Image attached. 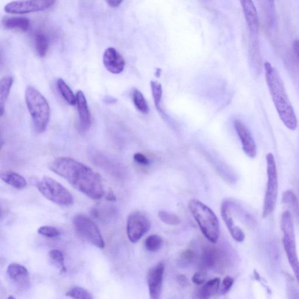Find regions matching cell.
<instances>
[{
    "label": "cell",
    "mask_w": 299,
    "mask_h": 299,
    "mask_svg": "<svg viewBox=\"0 0 299 299\" xmlns=\"http://www.w3.org/2000/svg\"><path fill=\"white\" fill-rule=\"evenodd\" d=\"M13 82V77L10 75L3 77L0 81V114L1 116H3L5 113L6 102L8 100Z\"/></svg>",
    "instance_id": "22"
},
{
    "label": "cell",
    "mask_w": 299,
    "mask_h": 299,
    "mask_svg": "<svg viewBox=\"0 0 299 299\" xmlns=\"http://www.w3.org/2000/svg\"><path fill=\"white\" fill-rule=\"evenodd\" d=\"M293 49L295 54H296L298 59H299V39H296L294 41Z\"/></svg>",
    "instance_id": "40"
},
{
    "label": "cell",
    "mask_w": 299,
    "mask_h": 299,
    "mask_svg": "<svg viewBox=\"0 0 299 299\" xmlns=\"http://www.w3.org/2000/svg\"><path fill=\"white\" fill-rule=\"evenodd\" d=\"M56 0H18L6 6L5 11L11 14H25L47 10L55 5Z\"/></svg>",
    "instance_id": "10"
},
{
    "label": "cell",
    "mask_w": 299,
    "mask_h": 299,
    "mask_svg": "<svg viewBox=\"0 0 299 299\" xmlns=\"http://www.w3.org/2000/svg\"><path fill=\"white\" fill-rule=\"evenodd\" d=\"M1 179L7 184L18 189H24L27 185L25 178L15 172L4 173L2 174Z\"/></svg>",
    "instance_id": "23"
},
{
    "label": "cell",
    "mask_w": 299,
    "mask_h": 299,
    "mask_svg": "<svg viewBox=\"0 0 299 299\" xmlns=\"http://www.w3.org/2000/svg\"><path fill=\"white\" fill-rule=\"evenodd\" d=\"M104 66L108 71L119 74L124 70L125 61L119 53L113 48L106 49L103 56Z\"/></svg>",
    "instance_id": "17"
},
{
    "label": "cell",
    "mask_w": 299,
    "mask_h": 299,
    "mask_svg": "<svg viewBox=\"0 0 299 299\" xmlns=\"http://www.w3.org/2000/svg\"><path fill=\"white\" fill-rule=\"evenodd\" d=\"M226 264L227 256L225 252L211 246L204 248L202 255L203 268L221 271L225 267Z\"/></svg>",
    "instance_id": "12"
},
{
    "label": "cell",
    "mask_w": 299,
    "mask_h": 299,
    "mask_svg": "<svg viewBox=\"0 0 299 299\" xmlns=\"http://www.w3.org/2000/svg\"><path fill=\"white\" fill-rule=\"evenodd\" d=\"M164 271L165 265L161 262L151 267L147 274V285L151 299L160 298Z\"/></svg>",
    "instance_id": "13"
},
{
    "label": "cell",
    "mask_w": 299,
    "mask_h": 299,
    "mask_svg": "<svg viewBox=\"0 0 299 299\" xmlns=\"http://www.w3.org/2000/svg\"><path fill=\"white\" fill-rule=\"evenodd\" d=\"M177 281L182 287H185L189 285L188 279L184 275L180 274L177 275Z\"/></svg>",
    "instance_id": "38"
},
{
    "label": "cell",
    "mask_w": 299,
    "mask_h": 299,
    "mask_svg": "<svg viewBox=\"0 0 299 299\" xmlns=\"http://www.w3.org/2000/svg\"><path fill=\"white\" fill-rule=\"evenodd\" d=\"M73 225L76 232L82 238L96 247L103 249L105 242L99 229L92 219L86 216L78 215L73 219Z\"/></svg>",
    "instance_id": "8"
},
{
    "label": "cell",
    "mask_w": 299,
    "mask_h": 299,
    "mask_svg": "<svg viewBox=\"0 0 299 299\" xmlns=\"http://www.w3.org/2000/svg\"><path fill=\"white\" fill-rule=\"evenodd\" d=\"M35 48L36 54L40 58L46 56L49 48V40L45 34L37 33L35 36Z\"/></svg>",
    "instance_id": "26"
},
{
    "label": "cell",
    "mask_w": 299,
    "mask_h": 299,
    "mask_svg": "<svg viewBox=\"0 0 299 299\" xmlns=\"http://www.w3.org/2000/svg\"><path fill=\"white\" fill-rule=\"evenodd\" d=\"M134 158L135 161L139 164L143 165H147L149 164V160H148V158H147L145 155H143L141 153L135 154Z\"/></svg>",
    "instance_id": "37"
},
{
    "label": "cell",
    "mask_w": 299,
    "mask_h": 299,
    "mask_svg": "<svg viewBox=\"0 0 299 299\" xmlns=\"http://www.w3.org/2000/svg\"><path fill=\"white\" fill-rule=\"evenodd\" d=\"M240 2L253 42H257L259 33L260 21L256 7L252 0H240Z\"/></svg>",
    "instance_id": "14"
},
{
    "label": "cell",
    "mask_w": 299,
    "mask_h": 299,
    "mask_svg": "<svg viewBox=\"0 0 299 299\" xmlns=\"http://www.w3.org/2000/svg\"><path fill=\"white\" fill-rule=\"evenodd\" d=\"M105 2L112 8H116L122 3L123 0H105Z\"/></svg>",
    "instance_id": "39"
},
{
    "label": "cell",
    "mask_w": 299,
    "mask_h": 299,
    "mask_svg": "<svg viewBox=\"0 0 299 299\" xmlns=\"http://www.w3.org/2000/svg\"><path fill=\"white\" fill-rule=\"evenodd\" d=\"M77 106L80 125L82 130H88L92 124V115L85 95L82 91H78L76 94Z\"/></svg>",
    "instance_id": "18"
},
{
    "label": "cell",
    "mask_w": 299,
    "mask_h": 299,
    "mask_svg": "<svg viewBox=\"0 0 299 299\" xmlns=\"http://www.w3.org/2000/svg\"><path fill=\"white\" fill-rule=\"evenodd\" d=\"M151 228L150 219L141 211L132 213L127 218V235L132 243H136Z\"/></svg>",
    "instance_id": "9"
},
{
    "label": "cell",
    "mask_w": 299,
    "mask_h": 299,
    "mask_svg": "<svg viewBox=\"0 0 299 299\" xmlns=\"http://www.w3.org/2000/svg\"><path fill=\"white\" fill-rule=\"evenodd\" d=\"M221 282L220 278H215L203 283V285L195 291L194 297L199 299H207L213 297L218 293L219 289H220Z\"/></svg>",
    "instance_id": "19"
},
{
    "label": "cell",
    "mask_w": 299,
    "mask_h": 299,
    "mask_svg": "<svg viewBox=\"0 0 299 299\" xmlns=\"http://www.w3.org/2000/svg\"><path fill=\"white\" fill-rule=\"evenodd\" d=\"M37 232L41 236L51 238H58L60 235L59 230L52 226H41L37 230Z\"/></svg>",
    "instance_id": "33"
},
{
    "label": "cell",
    "mask_w": 299,
    "mask_h": 299,
    "mask_svg": "<svg viewBox=\"0 0 299 299\" xmlns=\"http://www.w3.org/2000/svg\"><path fill=\"white\" fill-rule=\"evenodd\" d=\"M231 202L228 200H224L222 203L221 215L223 221L229 231L231 236L233 239L239 243H241L245 239V234L243 230L234 223L231 210Z\"/></svg>",
    "instance_id": "16"
},
{
    "label": "cell",
    "mask_w": 299,
    "mask_h": 299,
    "mask_svg": "<svg viewBox=\"0 0 299 299\" xmlns=\"http://www.w3.org/2000/svg\"><path fill=\"white\" fill-rule=\"evenodd\" d=\"M66 295L68 297L78 299H92V294L88 290L81 287H73L68 290Z\"/></svg>",
    "instance_id": "31"
},
{
    "label": "cell",
    "mask_w": 299,
    "mask_h": 299,
    "mask_svg": "<svg viewBox=\"0 0 299 299\" xmlns=\"http://www.w3.org/2000/svg\"><path fill=\"white\" fill-rule=\"evenodd\" d=\"M265 21L269 28H272L275 24L276 7L275 0H257Z\"/></svg>",
    "instance_id": "20"
},
{
    "label": "cell",
    "mask_w": 299,
    "mask_h": 299,
    "mask_svg": "<svg viewBox=\"0 0 299 299\" xmlns=\"http://www.w3.org/2000/svg\"><path fill=\"white\" fill-rule=\"evenodd\" d=\"M4 27L8 29L27 31L30 28V21L28 18L22 17H5L2 19Z\"/></svg>",
    "instance_id": "21"
},
{
    "label": "cell",
    "mask_w": 299,
    "mask_h": 299,
    "mask_svg": "<svg viewBox=\"0 0 299 299\" xmlns=\"http://www.w3.org/2000/svg\"><path fill=\"white\" fill-rule=\"evenodd\" d=\"M281 228L283 232V244L287 260L299 283V260L295 238L293 219L290 211H286L281 217Z\"/></svg>",
    "instance_id": "5"
},
{
    "label": "cell",
    "mask_w": 299,
    "mask_h": 299,
    "mask_svg": "<svg viewBox=\"0 0 299 299\" xmlns=\"http://www.w3.org/2000/svg\"><path fill=\"white\" fill-rule=\"evenodd\" d=\"M151 89L152 92L153 97L154 99V104L157 111L160 112L162 117L166 118V115L164 114V112L162 111L161 108V102L162 96V89L160 83L157 81H151Z\"/></svg>",
    "instance_id": "27"
},
{
    "label": "cell",
    "mask_w": 299,
    "mask_h": 299,
    "mask_svg": "<svg viewBox=\"0 0 299 299\" xmlns=\"http://www.w3.org/2000/svg\"><path fill=\"white\" fill-rule=\"evenodd\" d=\"M134 103L136 108L140 112L147 114L149 112V108L143 94L137 89L134 90L132 93Z\"/></svg>",
    "instance_id": "28"
},
{
    "label": "cell",
    "mask_w": 299,
    "mask_h": 299,
    "mask_svg": "<svg viewBox=\"0 0 299 299\" xmlns=\"http://www.w3.org/2000/svg\"><path fill=\"white\" fill-rule=\"evenodd\" d=\"M267 84L276 111L285 125L291 131L296 130L297 120L282 78L270 63L264 64Z\"/></svg>",
    "instance_id": "2"
},
{
    "label": "cell",
    "mask_w": 299,
    "mask_h": 299,
    "mask_svg": "<svg viewBox=\"0 0 299 299\" xmlns=\"http://www.w3.org/2000/svg\"><path fill=\"white\" fill-rule=\"evenodd\" d=\"M234 279L230 276H227L223 279L222 283L221 293L225 295L229 292L234 285Z\"/></svg>",
    "instance_id": "35"
},
{
    "label": "cell",
    "mask_w": 299,
    "mask_h": 299,
    "mask_svg": "<svg viewBox=\"0 0 299 299\" xmlns=\"http://www.w3.org/2000/svg\"><path fill=\"white\" fill-rule=\"evenodd\" d=\"M266 159L268 183L264 198V218L268 217L274 211L278 194V179L275 157L272 153H268Z\"/></svg>",
    "instance_id": "7"
},
{
    "label": "cell",
    "mask_w": 299,
    "mask_h": 299,
    "mask_svg": "<svg viewBox=\"0 0 299 299\" xmlns=\"http://www.w3.org/2000/svg\"><path fill=\"white\" fill-rule=\"evenodd\" d=\"M234 127L240 139L245 154L251 158L255 157L257 152L256 143L248 128L244 123L238 120L234 122Z\"/></svg>",
    "instance_id": "15"
},
{
    "label": "cell",
    "mask_w": 299,
    "mask_h": 299,
    "mask_svg": "<svg viewBox=\"0 0 299 299\" xmlns=\"http://www.w3.org/2000/svg\"><path fill=\"white\" fill-rule=\"evenodd\" d=\"M206 279V274L205 271H200L196 272L193 275L192 281L197 285H202L205 283Z\"/></svg>",
    "instance_id": "36"
},
{
    "label": "cell",
    "mask_w": 299,
    "mask_h": 299,
    "mask_svg": "<svg viewBox=\"0 0 299 299\" xmlns=\"http://www.w3.org/2000/svg\"><path fill=\"white\" fill-rule=\"evenodd\" d=\"M57 86L63 98L68 104L71 106L77 104V98L73 92L62 78H59L56 81Z\"/></svg>",
    "instance_id": "25"
},
{
    "label": "cell",
    "mask_w": 299,
    "mask_h": 299,
    "mask_svg": "<svg viewBox=\"0 0 299 299\" xmlns=\"http://www.w3.org/2000/svg\"><path fill=\"white\" fill-rule=\"evenodd\" d=\"M53 264L58 268L61 273H65L67 268L64 265V257L63 253L58 249H52L49 253Z\"/></svg>",
    "instance_id": "29"
},
{
    "label": "cell",
    "mask_w": 299,
    "mask_h": 299,
    "mask_svg": "<svg viewBox=\"0 0 299 299\" xmlns=\"http://www.w3.org/2000/svg\"><path fill=\"white\" fill-rule=\"evenodd\" d=\"M25 101L35 130L37 133H43L47 130L51 116L47 100L35 87L29 86L25 90Z\"/></svg>",
    "instance_id": "4"
},
{
    "label": "cell",
    "mask_w": 299,
    "mask_h": 299,
    "mask_svg": "<svg viewBox=\"0 0 299 299\" xmlns=\"http://www.w3.org/2000/svg\"><path fill=\"white\" fill-rule=\"evenodd\" d=\"M49 168L90 198H103L104 188L101 177L82 162L70 157H59L51 162Z\"/></svg>",
    "instance_id": "1"
},
{
    "label": "cell",
    "mask_w": 299,
    "mask_h": 299,
    "mask_svg": "<svg viewBox=\"0 0 299 299\" xmlns=\"http://www.w3.org/2000/svg\"><path fill=\"white\" fill-rule=\"evenodd\" d=\"M106 199L111 202L116 201V196L115 195L113 194V191H110V192H109L108 194L107 195V197H106Z\"/></svg>",
    "instance_id": "41"
},
{
    "label": "cell",
    "mask_w": 299,
    "mask_h": 299,
    "mask_svg": "<svg viewBox=\"0 0 299 299\" xmlns=\"http://www.w3.org/2000/svg\"><path fill=\"white\" fill-rule=\"evenodd\" d=\"M188 207L204 236L211 243H217L220 236V224L214 211L196 199L189 202Z\"/></svg>",
    "instance_id": "3"
},
{
    "label": "cell",
    "mask_w": 299,
    "mask_h": 299,
    "mask_svg": "<svg viewBox=\"0 0 299 299\" xmlns=\"http://www.w3.org/2000/svg\"><path fill=\"white\" fill-rule=\"evenodd\" d=\"M36 187L45 198L56 205L68 207L74 203L73 196L69 191L52 178L44 177L37 182Z\"/></svg>",
    "instance_id": "6"
},
{
    "label": "cell",
    "mask_w": 299,
    "mask_h": 299,
    "mask_svg": "<svg viewBox=\"0 0 299 299\" xmlns=\"http://www.w3.org/2000/svg\"><path fill=\"white\" fill-rule=\"evenodd\" d=\"M196 253L191 249H186L181 253L180 259L183 263L189 264L192 263L195 260Z\"/></svg>",
    "instance_id": "34"
},
{
    "label": "cell",
    "mask_w": 299,
    "mask_h": 299,
    "mask_svg": "<svg viewBox=\"0 0 299 299\" xmlns=\"http://www.w3.org/2000/svg\"><path fill=\"white\" fill-rule=\"evenodd\" d=\"M7 277L11 286L19 293L26 292L31 286L29 272L20 264H10L7 268Z\"/></svg>",
    "instance_id": "11"
},
{
    "label": "cell",
    "mask_w": 299,
    "mask_h": 299,
    "mask_svg": "<svg viewBox=\"0 0 299 299\" xmlns=\"http://www.w3.org/2000/svg\"><path fill=\"white\" fill-rule=\"evenodd\" d=\"M282 202L288 206L296 221L299 223V200L294 192L287 190L283 193Z\"/></svg>",
    "instance_id": "24"
},
{
    "label": "cell",
    "mask_w": 299,
    "mask_h": 299,
    "mask_svg": "<svg viewBox=\"0 0 299 299\" xmlns=\"http://www.w3.org/2000/svg\"><path fill=\"white\" fill-rule=\"evenodd\" d=\"M162 244V238L157 234L149 236L145 241V247L147 250L151 252L158 251L161 248Z\"/></svg>",
    "instance_id": "30"
},
{
    "label": "cell",
    "mask_w": 299,
    "mask_h": 299,
    "mask_svg": "<svg viewBox=\"0 0 299 299\" xmlns=\"http://www.w3.org/2000/svg\"><path fill=\"white\" fill-rule=\"evenodd\" d=\"M158 217L161 222L168 225H179L181 222L180 219L177 215L165 210L159 211Z\"/></svg>",
    "instance_id": "32"
}]
</instances>
